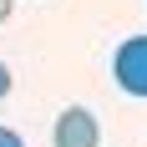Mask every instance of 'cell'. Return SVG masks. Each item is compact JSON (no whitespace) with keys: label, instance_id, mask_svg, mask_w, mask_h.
Segmentation results:
<instances>
[{"label":"cell","instance_id":"cell-1","mask_svg":"<svg viewBox=\"0 0 147 147\" xmlns=\"http://www.w3.org/2000/svg\"><path fill=\"white\" fill-rule=\"evenodd\" d=\"M112 76L127 96H147V36H127L112 56Z\"/></svg>","mask_w":147,"mask_h":147},{"label":"cell","instance_id":"cell-4","mask_svg":"<svg viewBox=\"0 0 147 147\" xmlns=\"http://www.w3.org/2000/svg\"><path fill=\"white\" fill-rule=\"evenodd\" d=\"M5 96H10V66L0 61V102H5Z\"/></svg>","mask_w":147,"mask_h":147},{"label":"cell","instance_id":"cell-2","mask_svg":"<svg viewBox=\"0 0 147 147\" xmlns=\"http://www.w3.org/2000/svg\"><path fill=\"white\" fill-rule=\"evenodd\" d=\"M51 142L56 147H96L102 142V127H96V117L86 107H66L56 117V127H51Z\"/></svg>","mask_w":147,"mask_h":147},{"label":"cell","instance_id":"cell-3","mask_svg":"<svg viewBox=\"0 0 147 147\" xmlns=\"http://www.w3.org/2000/svg\"><path fill=\"white\" fill-rule=\"evenodd\" d=\"M0 147H26V142H20V132H10V127H0Z\"/></svg>","mask_w":147,"mask_h":147},{"label":"cell","instance_id":"cell-5","mask_svg":"<svg viewBox=\"0 0 147 147\" xmlns=\"http://www.w3.org/2000/svg\"><path fill=\"white\" fill-rule=\"evenodd\" d=\"M10 5H15V0H0V26L10 20Z\"/></svg>","mask_w":147,"mask_h":147}]
</instances>
